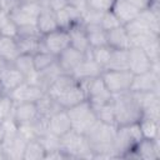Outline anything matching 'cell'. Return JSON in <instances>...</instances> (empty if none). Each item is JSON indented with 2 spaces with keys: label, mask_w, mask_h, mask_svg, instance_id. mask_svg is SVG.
<instances>
[{
  "label": "cell",
  "mask_w": 160,
  "mask_h": 160,
  "mask_svg": "<svg viewBox=\"0 0 160 160\" xmlns=\"http://www.w3.org/2000/svg\"><path fill=\"white\" fill-rule=\"evenodd\" d=\"M115 125L96 120L95 124L85 132V138L92 152V159H118L114 151Z\"/></svg>",
  "instance_id": "1"
},
{
  "label": "cell",
  "mask_w": 160,
  "mask_h": 160,
  "mask_svg": "<svg viewBox=\"0 0 160 160\" xmlns=\"http://www.w3.org/2000/svg\"><path fill=\"white\" fill-rule=\"evenodd\" d=\"M96 119L100 120L101 122L115 125V115H114V108H112V100L111 102L100 105V106H92ZM116 126V125H115Z\"/></svg>",
  "instance_id": "36"
},
{
  "label": "cell",
  "mask_w": 160,
  "mask_h": 160,
  "mask_svg": "<svg viewBox=\"0 0 160 160\" xmlns=\"http://www.w3.org/2000/svg\"><path fill=\"white\" fill-rule=\"evenodd\" d=\"M78 81L85 94V99L91 104V106H100L111 102L112 94L106 89L101 76L81 79Z\"/></svg>",
  "instance_id": "6"
},
{
  "label": "cell",
  "mask_w": 160,
  "mask_h": 160,
  "mask_svg": "<svg viewBox=\"0 0 160 160\" xmlns=\"http://www.w3.org/2000/svg\"><path fill=\"white\" fill-rule=\"evenodd\" d=\"M85 8L98 11V12H106L111 10L114 0H84Z\"/></svg>",
  "instance_id": "38"
},
{
  "label": "cell",
  "mask_w": 160,
  "mask_h": 160,
  "mask_svg": "<svg viewBox=\"0 0 160 160\" xmlns=\"http://www.w3.org/2000/svg\"><path fill=\"white\" fill-rule=\"evenodd\" d=\"M130 91H134V92L156 91L159 92V72L150 70L142 74L134 75Z\"/></svg>",
  "instance_id": "15"
},
{
  "label": "cell",
  "mask_w": 160,
  "mask_h": 160,
  "mask_svg": "<svg viewBox=\"0 0 160 160\" xmlns=\"http://www.w3.org/2000/svg\"><path fill=\"white\" fill-rule=\"evenodd\" d=\"M112 108L116 126L138 122L142 116V109L136 94L130 90L112 95Z\"/></svg>",
  "instance_id": "2"
},
{
  "label": "cell",
  "mask_w": 160,
  "mask_h": 160,
  "mask_svg": "<svg viewBox=\"0 0 160 160\" xmlns=\"http://www.w3.org/2000/svg\"><path fill=\"white\" fill-rule=\"evenodd\" d=\"M41 6L42 5L36 0H22L20 5L10 12L9 18L18 26L36 25V20L40 14Z\"/></svg>",
  "instance_id": "8"
},
{
  "label": "cell",
  "mask_w": 160,
  "mask_h": 160,
  "mask_svg": "<svg viewBox=\"0 0 160 160\" xmlns=\"http://www.w3.org/2000/svg\"><path fill=\"white\" fill-rule=\"evenodd\" d=\"M4 139H5V130H4V128H2V124L0 122V145L2 144Z\"/></svg>",
  "instance_id": "45"
},
{
  "label": "cell",
  "mask_w": 160,
  "mask_h": 160,
  "mask_svg": "<svg viewBox=\"0 0 160 160\" xmlns=\"http://www.w3.org/2000/svg\"><path fill=\"white\" fill-rule=\"evenodd\" d=\"M19 54H20V50H19L16 39L0 35V56L12 62Z\"/></svg>",
  "instance_id": "29"
},
{
  "label": "cell",
  "mask_w": 160,
  "mask_h": 160,
  "mask_svg": "<svg viewBox=\"0 0 160 160\" xmlns=\"http://www.w3.org/2000/svg\"><path fill=\"white\" fill-rule=\"evenodd\" d=\"M32 61H34V68L36 72H40L52 64L56 62V56L52 55L51 52L46 50H39L35 54H32Z\"/></svg>",
  "instance_id": "33"
},
{
  "label": "cell",
  "mask_w": 160,
  "mask_h": 160,
  "mask_svg": "<svg viewBox=\"0 0 160 160\" xmlns=\"http://www.w3.org/2000/svg\"><path fill=\"white\" fill-rule=\"evenodd\" d=\"M38 116H39V110L36 102H31V101L15 102L11 119L16 122V125L29 124L34 121Z\"/></svg>",
  "instance_id": "16"
},
{
  "label": "cell",
  "mask_w": 160,
  "mask_h": 160,
  "mask_svg": "<svg viewBox=\"0 0 160 160\" xmlns=\"http://www.w3.org/2000/svg\"><path fill=\"white\" fill-rule=\"evenodd\" d=\"M126 1H129L130 4H132L134 6H136L138 9L142 11V10H148L149 8H151L152 4L159 0H126Z\"/></svg>",
  "instance_id": "42"
},
{
  "label": "cell",
  "mask_w": 160,
  "mask_h": 160,
  "mask_svg": "<svg viewBox=\"0 0 160 160\" xmlns=\"http://www.w3.org/2000/svg\"><path fill=\"white\" fill-rule=\"evenodd\" d=\"M102 70L104 69L101 66H99L89 55H86V58L80 62V65L74 70V72L71 75L76 80H81V79H89V78L100 76Z\"/></svg>",
  "instance_id": "24"
},
{
  "label": "cell",
  "mask_w": 160,
  "mask_h": 160,
  "mask_svg": "<svg viewBox=\"0 0 160 160\" xmlns=\"http://www.w3.org/2000/svg\"><path fill=\"white\" fill-rule=\"evenodd\" d=\"M139 126L144 139H159V120L142 116L139 120Z\"/></svg>",
  "instance_id": "35"
},
{
  "label": "cell",
  "mask_w": 160,
  "mask_h": 160,
  "mask_svg": "<svg viewBox=\"0 0 160 160\" xmlns=\"http://www.w3.org/2000/svg\"><path fill=\"white\" fill-rule=\"evenodd\" d=\"M40 50H46L52 55L58 56L61 51L70 46V36L66 29L58 28L50 32L41 35Z\"/></svg>",
  "instance_id": "9"
},
{
  "label": "cell",
  "mask_w": 160,
  "mask_h": 160,
  "mask_svg": "<svg viewBox=\"0 0 160 160\" xmlns=\"http://www.w3.org/2000/svg\"><path fill=\"white\" fill-rule=\"evenodd\" d=\"M36 28H38V30L40 31L41 35H44L46 32H50V31L59 28L58 21H56L55 10L50 5L41 6L40 14H39L38 20H36Z\"/></svg>",
  "instance_id": "21"
},
{
  "label": "cell",
  "mask_w": 160,
  "mask_h": 160,
  "mask_svg": "<svg viewBox=\"0 0 160 160\" xmlns=\"http://www.w3.org/2000/svg\"><path fill=\"white\" fill-rule=\"evenodd\" d=\"M45 92L46 91L41 86L24 81L21 85H19L11 92H9V95L12 98V100L15 102H22V101L36 102L38 100H40L45 95Z\"/></svg>",
  "instance_id": "13"
},
{
  "label": "cell",
  "mask_w": 160,
  "mask_h": 160,
  "mask_svg": "<svg viewBox=\"0 0 160 160\" xmlns=\"http://www.w3.org/2000/svg\"><path fill=\"white\" fill-rule=\"evenodd\" d=\"M55 14H56V21H58L59 28H62L66 30L78 22H82L81 9L72 4L64 5L62 8L55 10Z\"/></svg>",
  "instance_id": "18"
},
{
  "label": "cell",
  "mask_w": 160,
  "mask_h": 160,
  "mask_svg": "<svg viewBox=\"0 0 160 160\" xmlns=\"http://www.w3.org/2000/svg\"><path fill=\"white\" fill-rule=\"evenodd\" d=\"M120 21L118 20V18L110 11H106V12H102V16H101V20H100V26L105 30V31H109L111 29H115L118 26H120Z\"/></svg>",
  "instance_id": "39"
},
{
  "label": "cell",
  "mask_w": 160,
  "mask_h": 160,
  "mask_svg": "<svg viewBox=\"0 0 160 160\" xmlns=\"http://www.w3.org/2000/svg\"><path fill=\"white\" fill-rule=\"evenodd\" d=\"M46 149L39 138L28 140L25 144L22 160H42L45 159Z\"/></svg>",
  "instance_id": "27"
},
{
  "label": "cell",
  "mask_w": 160,
  "mask_h": 160,
  "mask_svg": "<svg viewBox=\"0 0 160 160\" xmlns=\"http://www.w3.org/2000/svg\"><path fill=\"white\" fill-rule=\"evenodd\" d=\"M60 148L68 159H92V152L85 135L72 129L60 138Z\"/></svg>",
  "instance_id": "4"
},
{
  "label": "cell",
  "mask_w": 160,
  "mask_h": 160,
  "mask_svg": "<svg viewBox=\"0 0 160 160\" xmlns=\"http://www.w3.org/2000/svg\"><path fill=\"white\" fill-rule=\"evenodd\" d=\"M84 100H86V99H85V94H84V91H82V89H81V86H80V84H79V81H78V84L74 85L71 89H69L68 91H65L64 94H61L60 96H58V98L55 99V101H56L62 109H69V108H71V106H74V105L81 102V101H84Z\"/></svg>",
  "instance_id": "25"
},
{
  "label": "cell",
  "mask_w": 160,
  "mask_h": 160,
  "mask_svg": "<svg viewBox=\"0 0 160 160\" xmlns=\"http://www.w3.org/2000/svg\"><path fill=\"white\" fill-rule=\"evenodd\" d=\"M69 36H70V46L88 54L90 50V45L88 41V36H86V31L84 28L82 22H78L72 26H70L68 29Z\"/></svg>",
  "instance_id": "23"
},
{
  "label": "cell",
  "mask_w": 160,
  "mask_h": 160,
  "mask_svg": "<svg viewBox=\"0 0 160 160\" xmlns=\"http://www.w3.org/2000/svg\"><path fill=\"white\" fill-rule=\"evenodd\" d=\"M25 80V76L15 68V66H10V69L2 75V78L0 79V82L2 85V89H4V92L9 94L14 89H16L19 85H21Z\"/></svg>",
  "instance_id": "26"
},
{
  "label": "cell",
  "mask_w": 160,
  "mask_h": 160,
  "mask_svg": "<svg viewBox=\"0 0 160 160\" xmlns=\"http://www.w3.org/2000/svg\"><path fill=\"white\" fill-rule=\"evenodd\" d=\"M106 39H108V45L111 49L116 50H129L132 46L131 39L125 30L124 25H120L115 29H111L106 31Z\"/></svg>",
  "instance_id": "20"
},
{
  "label": "cell",
  "mask_w": 160,
  "mask_h": 160,
  "mask_svg": "<svg viewBox=\"0 0 160 160\" xmlns=\"http://www.w3.org/2000/svg\"><path fill=\"white\" fill-rule=\"evenodd\" d=\"M1 94H4V89H2V85H1V82H0V95Z\"/></svg>",
  "instance_id": "47"
},
{
  "label": "cell",
  "mask_w": 160,
  "mask_h": 160,
  "mask_svg": "<svg viewBox=\"0 0 160 160\" xmlns=\"http://www.w3.org/2000/svg\"><path fill=\"white\" fill-rule=\"evenodd\" d=\"M0 159H6L5 158V152H4V150H2V146L0 145Z\"/></svg>",
  "instance_id": "46"
},
{
  "label": "cell",
  "mask_w": 160,
  "mask_h": 160,
  "mask_svg": "<svg viewBox=\"0 0 160 160\" xmlns=\"http://www.w3.org/2000/svg\"><path fill=\"white\" fill-rule=\"evenodd\" d=\"M104 70H129V55L128 50L112 49L110 60Z\"/></svg>",
  "instance_id": "30"
},
{
  "label": "cell",
  "mask_w": 160,
  "mask_h": 160,
  "mask_svg": "<svg viewBox=\"0 0 160 160\" xmlns=\"http://www.w3.org/2000/svg\"><path fill=\"white\" fill-rule=\"evenodd\" d=\"M26 140L19 135L18 130L12 132H5V139L1 144L6 159L22 160V154L25 149Z\"/></svg>",
  "instance_id": "11"
},
{
  "label": "cell",
  "mask_w": 160,
  "mask_h": 160,
  "mask_svg": "<svg viewBox=\"0 0 160 160\" xmlns=\"http://www.w3.org/2000/svg\"><path fill=\"white\" fill-rule=\"evenodd\" d=\"M14 106H15V101L9 94L4 92L0 95V122L11 118Z\"/></svg>",
  "instance_id": "37"
},
{
  "label": "cell",
  "mask_w": 160,
  "mask_h": 160,
  "mask_svg": "<svg viewBox=\"0 0 160 160\" xmlns=\"http://www.w3.org/2000/svg\"><path fill=\"white\" fill-rule=\"evenodd\" d=\"M71 130V121L65 109H60L48 118V131L59 138Z\"/></svg>",
  "instance_id": "17"
},
{
  "label": "cell",
  "mask_w": 160,
  "mask_h": 160,
  "mask_svg": "<svg viewBox=\"0 0 160 160\" xmlns=\"http://www.w3.org/2000/svg\"><path fill=\"white\" fill-rule=\"evenodd\" d=\"M128 55H129V70L134 75L150 71L152 69V65L155 64L151 61V59L140 46L132 45L128 50Z\"/></svg>",
  "instance_id": "10"
},
{
  "label": "cell",
  "mask_w": 160,
  "mask_h": 160,
  "mask_svg": "<svg viewBox=\"0 0 160 160\" xmlns=\"http://www.w3.org/2000/svg\"><path fill=\"white\" fill-rule=\"evenodd\" d=\"M21 1H22V0H0V9H1L5 14L10 15V12H11L14 9H16V8L20 5Z\"/></svg>",
  "instance_id": "41"
},
{
  "label": "cell",
  "mask_w": 160,
  "mask_h": 160,
  "mask_svg": "<svg viewBox=\"0 0 160 160\" xmlns=\"http://www.w3.org/2000/svg\"><path fill=\"white\" fill-rule=\"evenodd\" d=\"M36 105H38V110H39V115L44 116V118H49L51 116L54 112L59 111L60 109H62L50 95H48L45 92V95L36 101Z\"/></svg>",
  "instance_id": "34"
},
{
  "label": "cell",
  "mask_w": 160,
  "mask_h": 160,
  "mask_svg": "<svg viewBox=\"0 0 160 160\" xmlns=\"http://www.w3.org/2000/svg\"><path fill=\"white\" fill-rule=\"evenodd\" d=\"M142 139L139 121L116 126L114 136V151L118 159H126L138 142Z\"/></svg>",
  "instance_id": "3"
},
{
  "label": "cell",
  "mask_w": 160,
  "mask_h": 160,
  "mask_svg": "<svg viewBox=\"0 0 160 160\" xmlns=\"http://www.w3.org/2000/svg\"><path fill=\"white\" fill-rule=\"evenodd\" d=\"M12 64L9 61V60H6L5 58H2V56H0V79L2 78V75L10 69V66H11Z\"/></svg>",
  "instance_id": "43"
},
{
  "label": "cell",
  "mask_w": 160,
  "mask_h": 160,
  "mask_svg": "<svg viewBox=\"0 0 160 160\" xmlns=\"http://www.w3.org/2000/svg\"><path fill=\"white\" fill-rule=\"evenodd\" d=\"M19 34V26L9 18L0 28V35L1 36H8V38H15Z\"/></svg>",
  "instance_id": "40"
},
{
  "label": "cell",
  "mask_w": 160,
  "mask_h": 160,
  "mask_svg": "<svg viewBox=\"0 0 160 160\" xmlns=\"http://www.w3.org/2000/svg\"><path fill=\"white\" fill-rule=\"evenodd\" d=\"M111 52H112V49H111L109 45H102V46L90 48L88 55H89L99 66H101L102 69H105L106 65H108V62H109V60H110Z\"/></svg>",
  "instance_id": "32"
},
{
  "label": "cell",
  "mask_w": 160,
  "mask_h": 160,
  "mask_svg": "<svg viewBox=\"0 0 160 160\" xmlns=\"http://www.w3.org/2000/svg\"><path fill=\"white\" fill-rule=\"evenodd\" d=\"M11 64H12V66H15L25 76V80L28 82H31V84L35 82V79H36L38 72L35 71V68H34L32 54L20 52Z\"/></svg>",
  "instance_id": "22"
},
{
  "label": "cell",
  "mask_w": 160,
  "mask_h": 160,
  "mask_svg": "<svg viewBox=\"0 0 160 160\" xmlns=\"http://www.w3.org/2000/svg\"><path fill=\"white\" fill-rule=\"evenodd\" d=\"M8 19H9V15H8V14H5V12L0 9V28H1V25H2Z\"/></svg>",
  "instance_id": "44"
},
{
  "label": "cell",
  "mask_w": 160,
  "mask_h": 160,
  "mask_svg": "<svg viewBox=\"0 0 160 160\" xmlns=\"http://www.w3.org/2000/svg\"><path fill=\"white\" fill-rule=\"evenodd\" d=\"M160 158L159 139H141L126 159L156 160Z\"/></svg>",
  "instance_id": "12"
},
{
  "label": "cell",
  "mask_w": 160,
  "mask_h": 160,
  "mask_svg": "<svg viewBox=\"0 0 160 160\" xmlns=\"http://www.w3.org/2000/svg\"><path fill=\"white\" fill-rule=\"evenodd\" d=\"M86 55L88 54H85L72 46H69L56 56V62L61 68L62 72L72 74L74 70L80 65V62L86 58Z\"/></svg>",
  "instance_id": "14"
},
{
  "label": "cell",
  "mask_w": 160,
  "mask_h": 160,
  "mask_svg": "<svg viewBox=\"0 0 160 160\" xmlns=\"http://www.w3.org/2000/svg\"><path fill=\"white\" fill-rule=\"evenodd\" d=\"M84 28L86 31V36H88L90 48L108 45L106 31L99 24H89V25H84Z\"/></svg>",
  "instance_id": "28"
},
{
  "label": "cell",
  "mask_w": 160,
  "mask_h": 160,
  "mask_svg": "<svg viewBox=\"0 0 160 160\" xmlns=\"http://www.w3.org/2000/svg\"><path fill=\"white\" fill-rule=\"evenodd\" d=\"M70 121H71V129L79 134H84L95 124L96 115L91 106V104L88 100H84L69 109H65Z\"/></svg>",
  "instance_id": "5"
},
{
  "label": "cell",
  "mask_w": 160,
  "mask_h": 160,
  "mask_svg": "<svg viewBox=\"0 0 160 160\" xmlns=\"http://www.w3.org/2000/svg\"><path fill=\"white\" fill-rule=\"evenodd\" d=\"M100 76L112 95L129 91L134 79V74L130 70H102Z\"/></svg>",
  "instance_id": "7"
},
{
  "label": "cell",
  "mask_w": 160,
  "mask_h": 160,
  "mask_svg": "<svg viewBox=\"0 0 160 160\" xmlns=\"http://www.w3.org/2000/svg\"><path fill=\"white\" fill-rule=\"evenodd\" d=\"M111 12L118 18L121 25H125L134 19H136L141 10L130 4L126 0H114V4L111 6Z\"/></svg>",
  "instance_id": "19"
},
{
  "label": "cell",
  "mask_w": 160,
  "mask_h": 160,
  "mask_svg": "<svg viewBox=\"0 0 160 160\" xmlns=\"http://www.w3.org/2000/svg\"><path fill=\"white\" fill-rule=\"evenodd\" d=\"M41 36H26V35H18L16 42L19 46L20 52L25 54H35L40 50L41 45Z\"/></svg>",
  "instance_id": "31"
}]
</instances>
